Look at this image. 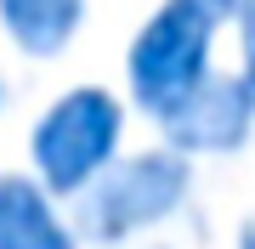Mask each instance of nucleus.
<instances>
[{"label":"nucleus","mask_w":255,"mask_h":249,"mask_svg":"<svg viewBox=\"0 0 255 249\" xmlns=\"http://www.w3.org/2000/svg\"><path fill=\"white\" fill-rule=\"evenodd\" d=\"M164 148H176L182 159H216V153H238L255 136V96L238 74H210L176 113L159 119Z\"/></svg>","instance_id":"4"},{"label":"nucleus","mask_w":255,"mask_h":249,"mask_svg":"<svg viewBox=\"0 0 255 249\" xmlns=\"http://www.w3.org/2000/svg\"><path fill=\"white\" fill-rule=\"evenodd\" d=\"M0 249H80L74 215L40 175H0Z\"/></svg>","instance_id":"5"},{"label":"nucleus","mask_w":255,"mask_h":249,"mask_svg":"<svg viewBox=\"0 0 255 249\" xmlns=\"http://www.w3.org/2000/svg\"><path fill=\"white\" fill-rule=\"evenodd\" d=\"M125 102L108 85H74L28 130V165L57 198H85L125 159Z\"/></svg>","instance_id":"2"},{"label":"nucleus","mask_w":255,"mask_h":249,"mask_svg":"<svg viewBox=\"0 0 255 249\" xmlns=\"http://www.w3.org/2000/svg\"><path fill=\"white\" fill-rule=\"evenodd\" d=\"M130 249H164V244H130Z\"/></svg>","instance_id":"10"},{"label":"nucleus","mask_w":255,"mask_h":249,"mask_svg":"<svg viewBox=\"0 0 255 249\" xmlns=\"http://www.w3.org/2000/svg\"><path fill=\"white\" fill-rule=\"evenodd\" d=\"M0 102H6V80H0Z\"/></svg>","instance_id":"11"},{"label":"nucleus","mask_w":255,"mask_h":249,"mask_svg":"<svg viewBox=\"0 0 255 249\" xmlns=\"http://www.w3.org/2000/svg\"><path fill=\"white\" fill-rule=\"evenodd\" d=\"M204 6H210V11H216V17H221V23H238V17H244V11L255 6V0H204Z\"/></svg>","instance_id":"8"},{"label":"nucleus","mask_w":255,"mask_h":249,"mask_svg":"<svg viewBox=\"0 0 255 249\" xmlns=\"http://www.w3.org/2000/svg\"><path fill=\"white\" fill-rule=\"evenodd\" d=\"M85 23V0H0V28L23 57H57Z\"/></svg>","instance_id":"6"},{"label":"nucleus","mask_w":255,"mask_h":249,"mask_svg":"<svg viewBox=\"0 0 255 249\" xmlns=\"http://www.w3.org/2000/svg\"><path fill=\"white\" fill-rule=\"evenodd\" d=\"M193 193V159H182L176 148H142L125 153L119 165L102 175L85 198H74V232L91 249H130V238L164 227L170 215L187 210Z\"/></svg>","instance_id":"1"},{"label":"nucleus","mask_w":255,"mask_h":249,"mask_svg":"<svg viewBox=\"0 0 255 249\" xmlns=\"http://www.w3.org/2000/svg\"><path fill=\"white\" fill-rule=\"evenodd\" d=\"M216 34H221V17L204 0H159L147 11L136 40L125 46V85H130V102L147 119L176 113L216 74V63H210L216 57Z\"/></svg>","instance_id":"3"},{"label":"nucleus","mask_w":255,"mask_h":249,"mask_svg":"<svg viewBox=\"0 0 255 249\" xmlns=\"http://www.w3.org/2000/svg\"><path fill=\"white\" fill-rule=\"evenodd\" d=\"M238 249H255V221H244V232H238Z\"/></svg>","instance_id":"9"},{"label":"nucleus","mask_w":255,"mask_h":249,"mask_svg":"<svg viewBox=\"0 0 255 249\" xmlns=\"http://www.w3.org/2000/svg\"><path fill=\"white\" fill-rule=\"evenodd\" d=\"M238 80H244L250 96H255V6L238 17Z\"/></svg>","instance_id":"7"}]
</instances>
